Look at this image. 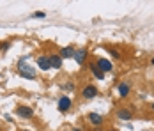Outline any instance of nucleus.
I'll return each instance as SVG.
<instances>
[{
  "label": "nucleus",
  "mask_w": 154,
  "mask_h": 131,
  "mask_svg": "<svg viewBox=\"0 0 154 131\" xmlns=\"http://www.w3.org/2000/svg\"><path fill=\"white\" fill-rule=\"evenodd\" d=\"M18 73L21 78L25 80H35V71L32 69L29 64H25V60H20L18 62Z\"/></svg>",
  "instance_id": "nucleus-1"
},
{
  "label": "nucleus",
  "mask_w": 154,
  "mask_h": 131,
  "mask_svg": "<svg viewBox=\"0 0 154 131\" xmlns=\"http://www.w3.org/2000/svg\"><path fill=\"white\" fill-rule=\"evenodd\" d=\"M97 94H99V90H97V87L94 83H89V85H85L82 89V98L83 99H94Z\"/></svg>",
  "instance_id": "nucleus-2"
},
{
  "label": "nucleus",
  "mask_w": 154,
  "mask_h": 131,
  "mask_svg": "<svg viewBox=\"0 0 154 131\" xmlns=\"http://www.w3.org/2000/svg\"><path fill=\"white\" fill-rule=\"evenodd\" d=\"M71 106H73V99H71L69 96H60V98H59V103H57L59 112L66 114V112H69V110H71Z\"/></svg>",
  "instance_id": "nucleus-3"
},
{
  "label": "nucleus",
  "mask_w": 154,
  "mask_h": 131,
  "mask_svg": "<svg viewBox=\"0 0 154 131\" xmlns=\"http://www.w3.org/2000/svg\"><path fill=\"white\" fill-rule=\"evenodd\" d=\"M117 92H119V98L124 99V98H128L129 94H131V80H124L119 83V87H117Z\"/></svg>",
  "instance_id": "nucleus-4"
},
{
  "label": "nucleus",
  "mask_w": 154,
  "mask_h": 131,
  "mask_svg": "<svg viewBox=\"0 0 154 131\" xmlns=\"http://www.w3.org/2000/svg\"><path fill=\"white\" fill-rule=\"evenodd\" d=\"M115 117H117L119 120H131V119H133V108L121 106V108L115 112Z\"/></svg>",
  "instance_id": "nucleus-5"
},
{
  "label": "nucleus",
  "mask_w": 154,
  "mask_h": 131,
  "mask_svg": "<svg viewBox=\"0 0 154 131\" xmlns=\"http://www.w3.org/2000/svg\"><path fill=\"white\" fill-rule=\"evenodd\" d=\"M16 115H20L21 119H32L34 117V110L27 104H18L16 106Z\"/></svg>",
  "instance_id": "nucleus-6"
},
{
  "label": "nucleus",
  "mask_w": 154,
  "mask_h": 131,
  "mask_svg": "<svg viewBox=\"0 0 154 131\" xmlns=\"http://www.w3.org/2000/svg\"><path fill=\"white\" fill-rule=\"evenodd\" d=\"M87 120H89V124H91V126H94V128H101V124L105 122V117L101 115V114L91 112V114L87 115Z\"/></svg>",
  "instance_id": "nucleus-7"
},
{
  "label": "nucleus",
  "mask_w": 154,
  "mask_h": 131,
  "mask_svg": "<svg viewBox=\"0 0 154 131\" xmlns=\"http://www.w3.org/2000/svg\"><path fill=\"white\" fill-rule=\"evenodd\" d=\"M87 57H89V50L87 48H80V50H75V60H76L78 66H83L85 64V60H87Z\"/></svg>",
  "instance_id": "nucleus-8"
},
{
  "label": "nucleus",
  "mask_w": 154,
  "mask_h": 131,
  "mask_svg": "<svg viewBox=\"0 0 154 131\" xmlns=\"http://www.w3.org/2000/svg\"><path fill=\"white\" fill-rule=\"evenodd\" d=\"M96 64H97V67H99V69H101L105 74L110 73V71H113V64H112L108 58H103V57L97 58V60H96Z\"/></svg>",
  "instance_id": "nucleus-9"
},
{
  "label": "nucleus",
  "mask_w": 154,
  "mask_h": 131,
  "mask_svg": "<svg viewBox=\"0 0 154 131\" xmlns=\"http://www.w3.org/2000/svg\"><path fill=\"white\" fill-rule=\"evenodd\" d=\"M35 64H37V67H39L41 71L51 69V67H50V58H48V55H39V57L35 58Z\"/></svg>",
  "instance_id": "nucleus-10"
},
{
  "label": "nucleus",
  "mask_w": 154,
  "mask_h": 131,
  "mask_svg": "<svg viewBox=\"0 0 154 131\" xmlns=\"http://www.w3.org/2000/svg\"><path fill=\"white\" fill-rule=\"evenodd\" d=\"M89 67H91V73L94 74V78H97V80H105V73L97 67L96 60H91V62H89Z\"/></svg>",
  "instance_id": "nucleus-11"
},
{
  "label": "nucleus",
  "mask_w": 154,
  "mask_h": 131,
  "mask_svg": "<svg viewBox=\"0 0 154 131\" xmlns=\"http://www.w3.org/2000/svg\"><path fill=\"white\" fill-rule=\"evenodd\" d=\"M48 58H50V67H51V69H60V67H62V62H64V60H62L57 53L48 55Z\"/></svg>",
  "instance_id": "nucleus-12"
},
{
  "label": "nucleus",
  "mask_w": 154,
  "mask_h": 131,
  "mask_svg": "<svg viewBox=\"0 0 154 131\" xmlns=\"http://www.w3.org/2000/svg\"><path fill=\"white\" fill-rule=\"evenodd\" d=\"M59 57L64 60V58H71L75 57V48L73 46H66V48H62L60 51H59Z\"/></svg>",
  "instance_id": "nucleus-13"
},
{
  "label": "nucleus",
  "mask_w": 154,
  "mask_h": 131,
  "mask_svg": "<svg viewBox=\"0 0 154 131\" xmlns=\"http://www.w3.org/2000/svg\"><path fill=\"white\" fill-rule=\"evenodd\" d=\"M106 50H108V53H110V55H112L113 58H117V60L121 58V53H119V51H117L113 46H106Z\"/></svg>",
  "instance_id": "nucleus-14"
},
{
  "label": "nucleus",
  "mask_w": 154,
  "mask_h": 131,
  "mask_svg": "<svg viewBox=\"0 0 154 131\" xmlns=\"http://www.w3.org/2000/svg\"><path fill=\"white\" fill-rule=\"evenodd\" d=\"M11 48V41H2L0 43V51H7Z\"/></svg>",
  "instance_id": "nucleus-15"
},
{
  "label": "nucleus",
  "mask_w": 154,
  "mask_h": 131,
  "mask_svg": "<svg viewBox=\"0 0 154 131\" xmlns=\"http://www.w3.org/2000/svg\"><path fill=\"white\" fill-rule=\"evenodd\" d=\"M64 90H67V92L71 90V92H73V90H75V83H73V82H67V83L64 85Z\"/></svg>",
  "instance_id": "nucleus-16"
},
{
  "label": "nucleus",
  "mask_w": 154,
  "mask_h": 131,
  "mask_svg": "<svg viewBox=\"0 0 154 131\" xmlns=\"http://www.w3.org/2000/svg\"><path fill=\"white\" fill-rule=\"evenodd\" d=\"M45 16H46L45 11H35V13L32 14V18H45Z\"/></svg>",
  "instance_id": "nucleus-17"
},
{
  "label": "nucleus",
  "mask_w": 154,
  "mask_h": 131,
  "mask_svg": "<svg viewBox=\"0 0 154 131\" xmlns=\"http://www.w3.org/2000/svg\"><path fill=\"white\" fill-rule=\"evenodd\" d=\"M71 131H85V129H82V128H75V129H71Z\"/></svg>",
  "instance_id": "nucleus-18"
},
{
  "label": "nucleus",
  "mask_w": 154,
  "mask_h": 131,
  "mask_svg": "<svg viewBox=\"0 0 154 131\" xmlns=\"http://www.w3.org/2000/svg\"><path fill=\"white\" fill-rule=\"evenodd\" d=\"M149 64H151V66H154V57L151 58V60H149Z\"/></svg>",
  "instance_id": "nucleus-19"
},
{
  "label": "nucleus",
  "mask_w": 154,
  "mask_h": 131,
  "mask_svg": "<svg viewBox=\"0 0 154 131\" xmlns=\"http://www.w3.org/2000/svg\"><path fill=\"white\" fill-rule=\"evenodd\" d=\"M92 131H103V129H101V128H94Z\"/></svg>",
  "instance_id": "nucleus-20"
},
{
  "label": "nucleus",
  "mask_w": 154,
  "mask_h": 131,
  "mask_svg": "<svg viewBox=\"0 0 154 131\" xmlns=\"http://www.w3.org/2000/svg\"><path fill=\"white\" fill-rule=\"evenodd\" d=\"M151 110H152V112H154V103H152V104H151Z\"/></svg>",
  "instance_id": "nucleus-21"
},
{
  "label": "nucleus",
  "mask_w": 154,
  "mask_h": 131,
  "mask_svg": "<svg viewBox=\"0 0 154 131\" xmlns=\"http://www.w3.org/2000/svg\"><path fill=\"white\" fill-rule=\"evenodd\" d=\"M108 131H119V129H113V128H112V129H108Z\"/></svg>",
  "instance_id": "nucleus-22"
},
{
  "label": "nucleus",
  "mask_w": 154,
  "mask_h": 131,
  "mask_svg": "<svg viewBox=\"0 0 154 131\" xmlns=\"http://www.w3.org/2000/svg\"><path fill=\"white\" fill-rule=\"evenodd\" d=\"M20 131H30V129H20Z\"/></svg>",
  "instance_id": "nucleus-23"
}]
</instances>
